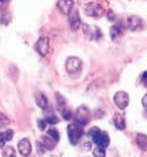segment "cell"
Here are the masks:
<instances>
[{
    "label": "cell",
    "instance_id": "obj_1",
    "mask_svg": "<svg viewBox=\"0 0 147 157\" xmlns=\"http://www.w3.org/2000/svg\"><path fill=\"white\" fill-rule=\"evenodd\" d=\"M89 134L92 137V141L95 142L96 145L104 147V148H107L109 145L110 139H109L108 134L107 132L101 131L99 127H96V126L92 127L89 131Z\"/></svg>",
    "mask_w": 147,
    "mask_h": 157
},
{
    "label": "cell",
    "instance_id": "obj_2",
    "mask_svg": "<svg viewBox=\"0 0 147 157\" xmlns=\"http://www.w3.org/2000/svg\"><path fill=\"white\" fill-rule=\"evenodd\" d=\"M67 132H68V137L70 142L73 145H76L81 140V138L84 135V129L83 126L77 124V123H71L67 127Z\"/></svg>",
    "mask_w": 147,
    "mask_h": 157
},
{
    "label": "cell",
    "instance_id": "obj_3",
    "mask_svg": "<svg viewBox=\"0 0 147 157\" xmlns=\"http://www.w3.org/2000/svg\"><path fill=\"white\" fill-rule=\"evenodd\" d=\"M74 118H75L76 123L84 126L85 124H88L89 121H91V111H89V109L87 106L81 105L76 110Z\"/></svg>",
    "mask_w": 147,
    "mask_h": 157
},
{
    "label": "cell",
    "instance_id": "obj_4",
    "mask_svg": "<svg viewBox=\"0 0 147 157\" xmlns=\"http://www.w3.org/2000/svg\"><path fill=\"white\" fill-rule=\"evenodd\" d=\"M85 13L87 16H89V17L100 18L101 16L104 15V10L100 4L96 3V2H89L85 4Z\"/></svg>",
    "mask_w": 147,
    "mask_h": 157
},
{
    "label": "cell",
    "instance_id": "obj_5",
    "mask_svg": "<svg viewBox=\"0 0 147 157\" xmlns=\"http://www.w3.org/2000/svg\"><path fill=\"white\" fill-rule=\"evenodd\" d=\"M35 50L39 53L40 56L46 57L50 51V38L47 36L40 37L35 44Z\"/></svg>",
    "mask_w": 147,
    "mask_h": 157
},
{
    "label": "cell",
    "instance_id": "obj_6",
    "mask_svg": "<svg viewBox=\"0 0 147 157\" xmlns=\"http://www.w3.org/2000/svg\"><path fill=\"white\" fill-rule=\"evenodd\" d=\"M83 67V62L77 57H70L68 58L66 61V65H65V68H66V71L69 74H76L77 72H80Z\"/></svg>",
    "mask_w": 147,
    "mask_h": 157
},
{
    "label": "cell",
    "instance_id": "obj_7",
    "mask_svg": "<svg viewBox=\"0 0 147 157\" xmlns=\"http://www.w3.org/2000/svg\"><path fill=\"white\" fill-rule=\"evenodd\" d=\"M113 101L119 109H125L129 104V96L126 92L118 90L114 94Z\"/></svg>",
    "mask_w": 147,
    "mask_h": 157
},
{
    "label": "cell",
    "instance_id": "obj_8",
    "mask_svg": "<svg viewBox=\"0 0 147 157\" xmlns=\"http://www.w3.org/2000/svg\"><path fill=\"white\" fill-rule=\"evenodd\" d=\"M69 22H70V27L73 31H77L81 27V17L77 9H73L71 13L69 14Z\"/></svg>",
    "mask_w": 147,
    "mask_h": 157
},
{
    "label": "cell",
    "instance_id": "obj_9",
    "mask_svg": "<svg viewBox=\"0 0 147 157\" xmlns=\"http://www.w3.org/2000/svg\"><path fill=\"white\" fill-rule=\"evenodd\" d=\"M143 26V21L140 17H138L136 15H132L128 17L127 19V28L130 31L136 32L138 30H140Z\"/></svg>",
    "mask_w": 147,
    "mask_h": 157
},
{
    "label": "cell",
    "instance_id": "obj_10",
    "mask_svg": "<svg viewBox=\"0 0 147 157\" xmlns=\"http://www.w3.org/2000/svg\"><path fill=\"white\" fill-rule=\"evenodd\" d=\"M18 151L24 157H28L32 152V145L28 138H23L18 142Z\"/></svg>",
    "mask_w": 147,
    "mask_h": 157
},
{
    "label": "cell",
    "instance_id": "obj_11",
    "mask_svg": "<svg viewBox=\"0 0 147 157\" xmlns=\"http://www.w3.org/2000/svg\"><path fill=\"white\" fill-rule=\"evenodd\" d=\"M74 4H75L74 0H58L57 7L63 14L69 15L74 9Z\"/></svg>",
    "mask_w": 147,
    "mask_h": 157
},
{
    "label": "cell",
    "instance_id": "obj_12",
    "mask_svg": "<svg viewBox=\"0 0 147 157\" xmlns=\"http://www.w3.org/2000/svg\"><path fill=\"white\" fill-rule=\"evenodd\" d=\"M109 35L113 42H117V41H119L122 35H123V29H122L119 25H113L110 27Z\"/></svg>",
    "mask_w": 147,
    "mask_h": 157
},
{
    "label": "cell",
    "instance_id": "obj_13",
    "mask_svg": "<svg viewBox=\"0 0 147 157\" xmlns=\"http://www.w3.org/2000/svg\"><path fill=\"white\" fill-rule=\"evenodd\" d=\"M113 123L117 129L119 130H124L126 128V123H125V118L122 114L120 113H114L113 115Z\"/></svg>",
    "mask_w": 147,
    "mask_h": 157
},
{
    "label": "cell",
    "instance_id": "obj_14",
    "mask_svg": "<svg viewBox=\"0 0 147 157\" xmlns=\"http://www.w3.org/2000/svg\"><path fill=\"white\" fill-rule=\"evenodd\" d=\"M35 101L37 105H38L40 109H45L48 106V98L45 96L44 93L38 92L35 94Z\"/></svg>",
    "mask_w": 147,
    "mask_h": 157
},
{
    "label": "cell",
    "instance_id": "obj_15",
    "mask_svg": "<svg viewBox=\"0 0 147 157\" xmlns=\"http://www.w3.org/2000/svg\"><path fill=\"white\" fill-rule=\"evenodd\" d=\"M135 141L141 151H147V135L143 133H138L135 137Z\"/></svg>",
    "mask_w": 147,
    "mask_h": 157
},
{
    "label": "cell",
    "instance_id": "obj_16",
    "mask_svg": "<svg viewBox=\"0 0 147 157\" xmlns=\"http://www.w3.org/2000/svg\"><path fill=\"white\" fill-rule=\"evenodd\" d=\"M14 131L12 129H7L6 131L0 133V148H3L7 141H10L13 138Z\"/></svg>",
    "mask_w": 147,
    "mask_h": 157
},
{
    "label": "cell",
    "instance_id": "obj_17",
    "mask_svg": "<svg viewBox=\"0 0 147 157\" xmlns=\"http://www.w3.org/2000/svg\"><path fill=\"white\" fill-rule=\"evenodd\" d=\"M42 143H43V145L45 146V148H46L47 150H53L55 148L56 146V143L54 140H53L50 136H42Z\"/></svg>",
    "mask_w": 147,
    "mask_h": 157
},
{
    "label": "cell",
    "instance_id": "obj_18",
    "mask_svg": "<svg viewBox=\"0 0 147 157\" xmlns=\"http://www.w3.org/2000/svg\"><path fill=\"white\" fill-rule=\"evenodd\" d=\"M56 101H57V109L59 111L62 113L63 110L66 109V98L62 94L57 93L56 94Z\"/></svg>",
    "mask_w": 147,
    "mask_h": 157
},
{
    "label": "cell",
    "instance_id": "obj_19",
    "mask_svg": "<svg viewBox=\"0 0 147 157\" xmlns=\"http://www.w3.org/2000/svg\"><path fill=\"white\" fill-rule=\"evenodd\" d=\"M2 156L3 157H16V151L14 149V147L11 145H7L5 147H3Z\"/></svg>",
    "mask_w": 147,
    "mask_h": 157
},
{
    "label": "cell",
    "instance_id": "obj_20",
    "mask_svg": "<svg viewBox=\"0 0 147 157\" xmlns=\"http://www.w3.org/2000/svg\"><path fill=\"white\" fill-rule=\"evenodd\" d=\"M92 154H93V157H105L107 152H105L104 147H101V146L97 145L96 148H93Z\"/></svg>",
    "mask_w": 147,
    "mask_h": 157
},
{
    "label": "cell",
    "instance_id": "obj_21",
    "mask_svg": "<svg viewBox=\"0 0 147 157\" xmlns=\"http://www.w3.org/2000/svg\"><path fill=\"white\" fill-rule=\"evenodd\" d=\"M48 134L49 136L54 140L55 142H58L59 141V139H60V133H59V131L57 130L56 128H54V127H52V128H50L48 130Z\"/></svg>",
    "mask_w": 147,
    "mask_h": 157
},
{
    "label": "cell",
    "instance_id": "obj_22",
    "mask_svg": "<svg viewBox=\"0 0 147 157\" xmlns=\"http://www.w3.org/2000/svg\"><path fill=\"white\" fill-rule=\"evenodd\" d=\"M83 32H84L85 36L87 37L88 39H89V40L92 39L93 33L92 32V28L89 27V25H87V24H84V26H83Z\"/></svg>",
    "mask_w": 147,
    "mask_h": 157
},
{
    "label": "cell",
    "instance_id": "obj_23",
    "mask_svg": "<svg viewBox=\"0 0 147 157\" xmlns=\"http://www.w3.org/2000/svg\"><path fill=\"white\" fill-rule=\"evenodd\" d=\"M9 123H10V119L8 118L4 113H0V128H2V127L8 125Z\"/></svg>",
    "mask_w": 147,
    "mask_h": 157
},
{
    "label": "cell",
    "instance_id": "obj_24",
    "mask_svg": "<svg viewBox=\"0 0 147 157\" xmlns=\"http://www.w3.org/2000/svg\"><path fill=\"white\" fill-rule=\"evenodd\" d=\"M46 122L50 123V124H52V125H55L59 122V118L55 114H50L46 117Z\"/></svg>",
    "mask_w": 147,
    "mask_h": 157
},
{
    "label": "cell",
    "instance_id": "obj_25",
    "mask_svg": "<svg viewBox=\"0 0 147 157\" xmlns=\"http://www.w3.org/2000/svg\"><path fill=\"white\" fill-rule=\"evenodd\" d=\"M36 147H37V152L40 154V155H43L45 153V146L43 145V143L42 142H40V141H37L36 142Z\"/></svg>",
    "mask_w": 147,
    "mask_h": 157
},
{
    "label": "cell",
    "instance_id": "obj_26",
    "mask_svg": "<svg viewBox=\"0 0 147 157\" xmlns=\"http://www.w3.org/2000/svg\"><path fill=\"white\" fill-rule=\"evenodd\" d=\"M62 115H63V117L66 119V121H69V119H71L72 117H73V113H72V111L70 109H65L62 111Z\"/></svg>",
    "mask_w": 147,
    "mask_h": 157
},
{
    "label": "cell",
    "instance_id": "obj_27",
    "mask_svg": "<svg viewBox=\"0 0 147 157\" xmlns=\"http://www.w3.org/2000/svg\"><path fill=\"white\" fill-rule=\"evenodd\" d=\"M107 17L109 21H114V20H115V13H114L111 9H109L107 13Z\"/></svg>",
    "mask_w": 147,
    "mask_h": 157
},
{
    "label": "cell",
    "instance_id": "obj_28",
    "mask_svg": "<svg viewBox=\"0 0 147 157\" xmlns=\"http://www.w3.org/2000/svg\"><path fill=\"white\" fill-rule=\"evenodd\" d=\"M38 126H39L40 130H44L45 128H46V121H44V119H39Z\"/></svg>",
    "mask_w": 147,
    "mask_h": 157
},
{
    "label": "cell",
    "instance_id": "obj_29",
    "mask_svg": "<svg viewBox=\"0 0 147 157\" xmlns=\"http://www.w3.org/2000/svg\"><path fill=\"white\" fill-rule=\"evenodd\" d=\"M142 105H143V106L145 107V109H147V94L143 98H142Z\"/></svg>",
    "mask_w": 147,
    "mask_h": 157
},
{
    "label": "cell",
    "instance_id": "obj_30",
    "mask_svg": "<svg viewBox=\"0 0 147 157\" xmlns=\"http://www.w3.org/2000/svg\"><path fill=\"white\" fill-rule=\"evenodd\" d=\"M142 80H143V84H144V86L147 88V78H142Z\"/></svg>",
    "mask_w": 147,
    "mask_h": 157
},
{
    "label": "cell",
    "instance_id": "obj_31",
    "mask_svg": "<svg viewBox=\"0 0 147 157\" xmlns=\"http://www.w3.org/2000/svg\"><path fill=\"white\" fill-rule=\"evenodd\" d=\"M147 78V71L143 74V76H142V78Z\"/></svg>",
    "mask_w": 147,
    "mask_h": 157
},
{
    "label": "cell",
    "instance_id": "obj_32",
    "mask_svg": "<svg viewBox=\"0 0 147 157\" xmlns=\"http://www.w3.org/2000/svg\"><path fill=\"white\" fill-rule=\"evenodd\" d=\"M8 2V0H0V3H6Z\"/></svg>",
    "mask_w": 147,
    "mask_h": 157
}]
</instances>
